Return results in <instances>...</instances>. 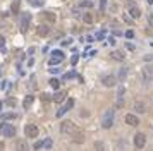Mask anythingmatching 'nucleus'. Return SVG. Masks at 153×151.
I'll use <instances>...</instances> for the list:
<instances>
[{"mask_svg": "<svg viewBox=\"0 0 153 151\" xmlns=\"http://www.w3.org/2000/svg\"><path fill=\"white\" fill-rule=\"evenodd\" d=\"M29 4L33 7H41L43 5V0H29Z\"/></svg>", "mask_w": 153, "mask_h": 151, "instance_id": "25", "label": "nucleus"}, {"mask_svg": "<svg viewBox=\"0 0 153 151\" xmlns=\"http://www.w3.org/2000/svg\"><path fill=\"white\" fill-rule=\"evenodd\" d=\"M78 60H79V57L74 53V55H72V59H71V64H72V65H76V64H78Z\"/></svg>", "mask_w": 153, "mask_h": 151, "instance_id": "29", "label": "nucleus"}, {"mask_svg": "<svg viewBox=\"0 0 153 151\" xmlns=\"http://www.w3.org/2000/svg\"><path fill=\"white\" fill-rule=\"evenodd\" d=\"M95 151H105V144L102 141H96L95 142Z\"/></svg>", "mask_w": 153, "mask_h": 151, "instance_id": "23", "label": "nucleus"}, {"mask_svg": "<svg viewBox=\"0 0 153 151\" xmlns=\"http://www.w3.org/2000/svg\"><path fill=\"white\" fill-rule=\"evenodd\" d=\"M148 4H153V0H148Z\"/></svg>", "mask_w": 153, "mask_h": 151, "instance_id": "38", "label": "nucleus"}, {"mask_svg": "<svg viewBox=\"0 0 153 151\" xmlns=\"http://www.w3.org/2000/svg\"><path fill=\"white\" fill-rule=\"evenodd\" d=\"M2 136L4 137H14L16 136V127L12 124H4L2 125Z\"/></svg>", "mask_w": 153, "mask_h": 151, "instance_id": "5", "label": "nucleus"}, {"mask_svg": "<svg viewBox=\"0 0 153 151\" xmlns=\"http://www.w3.org/2000/svg\"><path fill=\"white\" fill-rule=\"evenodd\" d=\"M144 144H146V136H144L143 132H138V134L134 136V146H136L138 150H143Z\"/></svg>", "mask_w": 153, "mask_h": 151, "instance_id": "6", "label": "nucleus"}, {"mask_svg": "<svg viewBox=\"0 0 153 151\" xmlns=\"http://www.w3.org/2000/svg\"><path fill=\"white\" fill-rule=\"evenodd\" d=\"M38 127L34 125V124H26V127H24V134H26V137H36L38 136Z\"/></svg>", "mask_w": 153, "mask_h": 151, "instance_id": "7", "label": "nucleus"}, {"mask_svg": "<svg viewBox=\"0 0 153 151\" xmlns=\"http://www.w3.org/2000/svg\"><path fill=\"white\" fill-rule=\"evenodd\" d=\"M0 52H4V38H0Z\"/></svg>", "mask_w": 153, "mask_h": 151, "instance_id": "35", "label": "nucleus"}, {"mask_svg": "<svg viewBox=\"0 0 153 151\" xmlns=\"http://www.w3.org/2000/svg\"><path fill=\"white\" fill-rule=\"evenodd\" d=\"M50 86L53 88V89H59V88H60V81L57 79V77H52V79H50Z\"/></svg>", "mask_w": 153, "mask_h": 151, "instance_id": "20", "label": "nucleus"}, {"mask_svg": "<svg viewBox=\"0 0 153 151\" xmlns=\"http://www.w3.org/2000/svg\"><path fill=\"white\" fill-rule=\"evenodd\" d=\"M105 7H107V0H100V9L105 10Z\"/></svg>", "mask_w": 153, "mask_h": 151, "instance_id": "31", "label": "nucleus"}, {"mask_svg": "<svg viewBox=\"0 0 153 151\" xmlns=\"http://www.w3.org/2000/svg\"><path fill=\"white\" fill-rule=\"evenodd\" d=\"M16 117H17L16 113H4V115H2V119H7V120H10V119H16Z\"/></svg>", "mask_w": 153, "mask_h": 151, "instance_id": "26", "label": "nucleus"}, {"mask_svg": "<svg viewBox=\"0 0 153 151\" xmlns=\"http://www.w3.org/2000/svg\"><path fill=\"white\" fill-rule=\"evenodd\" d=\"M112 57L113 59H117V60H124V53L122 52H117V50L112 52Z\"/></svg>", "mask_w": 153, "mask_h": 151, "instance_id": "24", "label": "nucleus"}, {"mask_svg": "<svg viewBox=\"0 0 153 151\" xmlns=\"http://www.w3.org/2000/svg\"><path fill=\"white\" fill-rule=\"evenodd\" d=\"M71 77H74V72H67L65 76H64V79L67 81V79H71Z\"/></svg>", "mask_w": 153, "mask_h": 151, "instance_id": "32", "label": "nucleus"}, {"mask_svg": "<svg viewBox=\"0 0 153 151\" xmlns=\"http://www.w3.org/2000/svg\"><path fill=\"white\" fill-rule=\"evenodd\" d=\"M43 17L48 21V22H55V21H57V17H55L53 12H43Z\"/></svg>", "mask_w": 153, "mask_h": 151, "instance_id": "19", "label": "nucleus"}, {"mask_svg": "<svg viewBox=\"0 0 153 151\" xmlns=\"http://www.w3.org/2000/svg\"><path fill=\"white\" fill-rule=\"evenodd\" d=\"M36 33H38V36H48V34H50V28L45 26V24H41V26H38Z\"/></svg>", "mask_w": 153, "mask_h": 151, "instance_id": "17", "label": "nucleus"}, {"mask_svg": "<svg viewBox=\"0 0 153 151\" xmlns=\"http://www.w3.org/2000/svg\"><path fill=\"white\" fill-rule=\"evenodd\" d=\"M41 146H43V142H40V141H38L36 144H34V150H40Z\"/></svg>", "mask_w": 153, "mask_h": 151, "instance_id": "33", "label": "nucleus"}, {"mask_svg": "<svg viewBox=\"0 0 153 151\" xmlns=\"http://www.w3.org/2000/svg\"><path fill=\"white\" fill-rule=\"evenodd\" d=\"M126 74H127V69H121V72H119V79L124 81L126 79Z\"/></svg>", "mask_w": 153, "mask_h": 151, "instance_id": "27", "label": "nucleus"}, {"mask_svg": "<svg viewBox=\"0 0 153 151\" xmlns=\"http://www.w3.org/2000/svg\"><path fill=\"white\" fill-rule=\"evenodd\" d=\"M134 110L138 112V113H144V110H146V107H144L143 103H134Z\"/></svg>", "mask_w": 153, "mask_h": 151, "instance_id": "21", "label": "nucleus"}, {"mask_svg": "<svg viewBox=\"0 0 153 151\" xmlns=\"http://www.w3.org/2000/svg\"><path fill=\"white\" fill-rule=\"evenodd\" d=\"M81 7H91V2L90 0H84V2H81Z\"/></svg>", "mask_w": 153, "mask_h": 151, "instance_id": "30", "label": "nucleus"}, {"mask_svg": "<svg viewBox=\"0 0 153 151\" xmlns=\"http://www.w3.org/2000/svg\"><path fill=\"white\" fill-rule=\"evenodd\" d=\"M113 124V110H105L102 115V127L103 129H110Z\"/></svg>", "mask_w": 153, "mask_h": 151, "instance_id": "1", "label": "nucleus"}, {"mask_svg": "<svg viewBox=\"0 0 153 151\" xmlns=\"http://www.w3.org/2000/svg\"><path fill=\"white\" fill-rule=\"evenodd\" d=\"M126 124L131 125V127H136V125H139V119H138L134 113H127V115H126Z\"/></svg>", "mask_w": 153, "mask_h": 151, "instance_id": "13", "label": "nucleus"}, {"mask_svg": "<svg viewBox=\"0 0 153 151\" xmlns=\"http://www.w3.org/2000/svg\"><path fill=\"white\" fill-rule=\"evenodd\" d=\"M127 10H129V14H131L133 19H139V17H141V10H139V7H138L134 2H129V0H127Z\"/></svg>", "mask_w": 153, "mask_h": 151, "instance_id": "3", "label": "nucleus"}, {"mask_svg": "<svg viewBox=\"0 0 153 151\" xmlns=\"http://www.w3.org/2000/svg\"><path fill=\"white\" fill-rule=\"evenodd\" d=\"M43 148L50 150V148H52V139H45V141H43Z\"/></svg>", "mask_w": 153, "mask_h": 151, "instance_id": "28", "label": "nucleus"}, {"mask_svg": "<svg viewBox=\"0 0 153 151\" xmlns=\"http://www.w3.org/2000/svg\"><path fill=\"white\" fill-rule=\"evenodd\" d=\"M16 150L17 151H29V146H28V142L24 141V139H19V141H16Z\"/></svg>", "mask_w": 153, "mask_h": 151, "instance_id": "15", "label": "nucleus"}, {"mask_svg": "<svg viewBox=\"0 0 153 151\" xmlns=\"http://www.w3.org/2000/svg\"><path fill=\"white\" fill-rule=\"evenodd\" d=\"M71 38H67V40H64V45H71Z\"/></svg>", "mask_w": 153, "mask_h": 151, "instance_id": "36", "label": "nucleus"}, {"mask_svg": "<svg viewBox=\"0 0 153 151\" xmlns=\"http://www.w3.org/2000/svg\"><path fill=\"white\" fill-rule=\"evenodd\" d=\"M29 22H31V14H28V12H22V14H21V19H19L21 33H26V31H28V28H29Z\"/></svg>", "mask_w": 153, "mask_h": 151, "instance_id": "2", "label": "nucleus"}, {"mask_svg": "<svg viewBox=\"0 0 153 151\" xmlns=\"http://www.w3.org/2000/svg\"><path fill=\"white\" fill-rule=\"evenodd\" d=\"M71 136H72V141H74V142H79V144L84 142V132H83L81 129H78V127H76Z\"/></svg>", "mask_w": 153, "mask_h": 151, "instance_id": "11", "label": "nucleus"}, {"mask_svg": "<svg viewBox=\"0 0 153 151\" xmlns=\"http://www.w3.org/2000/svg\"><path fill=\"white\" fill-rule=\"evenodd\" d=\"M74 129H76V125H74L72 122H69V120H65V122H62L60 124V132L62 134H72Z\"/></svg>", "mask_w": 153, "mask_h": 151, "instance_id": "10", "label": "nucleus"}, {"mask_svg": "<svg viewBox=\"0 0 153 151\" xmlns=\"http://www.w3.org/2000/svg\"><path fill=\"white\" fill-rule=\"evenodd\" d=\"M115 82H117V77L112 76V74L103 76V77H102V84L105 86V88H113V86H115Z\"/></svg>", "mask_w": 153, "mask_h": 151, "instance_id": "9", "label": "nucleus"}, {"mask_svg": "<svg viewBox=\"0 0 153 151\" xmlns=\"http://www.w3.org/2000/svg\"><path fill=\"white\" fill-rule=\"evenodd\" d=\"M62 60H64V52L62 50H53L48 64H50V65H57V64H60Z\"/></svg>", "mask_w": 153, "mask_h": 151, "instance_id": "4", "label": "nucleus"}, {"mask_svg": "<svg viewBox=\"0 0 153 151\" xmlns=\"http://www.w3.org/2000/svg\"><path fill=\"white\" fill-rule=\"evenodd\" d=\"M124 94H126V89H124V86H121L117 91V108H121L124 105Z\"/></svg>", "mask_w": 153, "mask_h": 151, "instance_id": "14", "label": "nucleus"}, {"mask_svg": "<svg viewBox=\"0 0 153 151\" xmlns=\"http://www.w3.org/2000/svg\"><path fill=\"white\" fill-rule=\"evenodd\" d=\"M64 100H65V93H64V91H59V93L53 94V101H55V103H62Z\"/></svg>", "mask_w": 153, "mask_h": 151, "instance_id": "18", "label": "nucleus"}, {"mask_svg": "<svg viewBox=\"0 0 153 151\" xmlns=\"http://www.w3.org/2000/svg\"><path fill=\"white\" fill-rule=\"evenodd\" d=\"M4 150V144H2V142H0V151Z\"/></svg>", "mask_w": 153, "mask_h": 151, "instance_id": "37", "label": "nucleus"}, {"mask_svg": "<svg viewBox=\"0 0 153 151\" xmlns=\"http://www.w3.org/2000/svg\"><path fill=\"white\" fill-rule=\"evenodd\" d=\"M143 77L146 82H153V67L152 65H144L143 67Z\"/></svg>", "mask_w": 153, "mask_h": 151, "instance_id": "12", "label": "nucleus"}, {"mask_svg": "<svg viewBox=\"0 0 153 151\" xmlns=\"http://www.w3.org/2000/svg\"><path fill=\"white\" fill-rule=\"evenodd\" d=\"M83 21L88 22V24H91V22H93V16L90 14V12H84V14H83Z\"/></svg>", "mask_w": 153, "mask_h": 151, "instance_id": "22", "label": "nucleus"}, {"mask_svg": "<svg viewBox=\"0 0 153 151\" xmlns=\"http://www.w3.org/2000/svg\"><path fill=\"white\" fill-rule=\"evenodd\" d=\"M126 36H127V38H133L134 33H133V31H127V33H126Z\"/></svg>", "mask_w": 153, "mask_h": 151, "instance_id": "34", "label": "nucleus"}, {"mask_svg": "<svg viewBox=\"0 0 153 151\" xmlns=\"http://www.w3.org/2000/svg\"><path fill=\"white\" fill-rule=\"evenodd\" d=\"M33 101H34V96H33V94H28V96L24 98V101H22V108H24V110H29Z\"/></svg>", "mask_w": 153, "mask_h": 151, "instance_id": "16", "label": "nucleus"}, {"mask_svg": "<svg viewBox=\"0 0 153 151\" xmlns=\"http://www.w3.org/2000/svg\"><path fill=\"white\" fill-rule=\"evenodd\" d=\"M72 107H74V100H72V98H69V100H67V101H65V103H64V105L60 107V110L57 112V117L60 119L62 115H64V113H67V112L71 110Z\"/></svg>", "mask_w": 153, "mask_h": 151, "instance_id": "8", "label": "nucleus"}]
</instances>
